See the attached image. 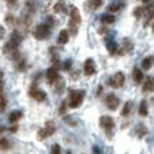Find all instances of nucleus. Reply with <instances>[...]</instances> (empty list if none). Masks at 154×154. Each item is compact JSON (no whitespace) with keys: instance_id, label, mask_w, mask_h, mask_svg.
I'll list each match as a JSON object with an SVG mask.
<instances>
[{"instance_id":"f257e3e1","label":"nucleus","mask_w":154,"mask_h":154,"mask_svg":"<svg viewBox=\"0 0 154 154\" xmlns=\"http://www.w3.org/2000/svg\"><path fill=\"white\" fill-rule=\"evenodd\" d=\"M81 22H82V18H81V12H79L78 7L71 6L70 7V20H68V29H70V32L68 33H71L72 37H75L78 34Z\"/></svg>"},{"instance_id":"f03ea898","label":"nucleus","mask_w":154,"mask_h":154,"mask_svg":"<svg viewBox=\"0 0 154 154\" xmlns=\"http://www.w3.org/2000/svg\"><path fill=\"white\" fill-rule=\"evenodd\" d=\"M85 94H86L85 90H71L70 91V100H68V106L72 108V109L78 108L79 105L83 102Z\"/></svg>"},{"instance_id":"7ed1b4c3","label":"nucleus","mask_w":154,"mask_h":154,"mask_svg":"<svg viewBox=\"0 0 154 154\" xmlns=\"http://www.w3.org/2000/svg\"><path fill=\"white\" fill-rule=\"evenodd\" d=\"M100 127L108 134V137H112V130L115 128V122L111 116H101L100 117Z\"/></svg>"},{"instance_id":"20e7f679","label":"nucleus","mask_w":154,"mask_h":154,"mask_svg":"<svg viewBox=\"0 0 154 154\" xmlns=\"http://www.w3.org/2000/svg\"><path fill=\"white\" fill-rule=\"evenodd\" d=\"M51 29H52V27H51L48 23L38 25L34 30V37L37 38V40H45V38L51 34Z\"/></svg>"},{"instance_id":"39448f33","label":"nucleus","mask_w":154,"mask_h":154,"mask_svg":"<svg viewBox=\"0 0 154 154\" xmlns=\"http://www.w3.org/2000/svg\"><path fill=\"white\" fill-rule=\"evenodd\" d=\"M55 131H56L55 123H53V122H48L45 127L41 128V130L38 131L37 137H38V139H40V140H44L45 138H48V137H51V135L55 134Z\"/></svg>"},{"instance_id":"423d86ee","label":"nucleus","mask_w":154,"mask_h":154,"mask_svg":"<svg viewBox=\"0 0 154 154\" xmlns=\"http://www.w3.org/2000/svg\"><path fill=\"white\" fill-rule=\"evenodd\" d=\"M124 82H125L124 74H123V72H116L115 75H112L111 78H109L108 85H109L111 87H115V89H120V87H123Z\"/></svg>"},{"instance_id":"0eeeda50","label":"nucleus","mask_w":154,"mask_h":154,"mask_svg":"<svg viewBox=\"0 0 154 154\" xmlns=\"http://www.w3.org/2000/svg\"><path fill=\"white\" fill-rule=\"evenodd\" d=\"M105 104H106L108 109L115 111V109H117V106H119L120 100H119V97H116L115 94H108L106 98H105Z\"/></svg>"},{"instance_id":"6e6552de","label":"nucleus","mask_w":154,"mask_h":154,"mask_svg":"<svg viewBox=\"0 0 154 154\" xmlns=\"http://www.w3.org/2000/svg\"><path fill=\"white\" fill-rule=\"evenodd\" d=\"M123 7H125V2L124 0H112L111 3L108 4V11L109 12H117L120 10H123Z\"/></svg>"},{"instance_id":"1a4fd4ad","label":"nucleus","mask_w":154,"mask_h":154,"mask_svg":"<svg viewBox=\"0 0 154 154\" xmlns=\"http://www.w3.org/2000/svg\"><path fill=\"white\" fill-rule=\"evenodd\" d=\"M29 94H30V97H33V98H35L38 102H42V101H45V98H47V93L44 90H40V89H35L34 86L30 89V91H29Z\"/></svg>"},{"instance_id":"9d476101","label":"nucleus","mask_w":154,"mask_h":154,"mask_svg":"<svg viewBox=\"0 0 154 154\" xmlns=\"http://www.w3.org/2000/svg\"><path fill=\"white\" fill-rule=\"evenodd\" d=\"M83 71H85V74H86L87 76H90V75H93V74H96V67H94V60H93V59H87V60L85 61Z\"/></svg>"},{"instance_id":"9b49d317","label":"nucleus","mask_w":154,"mask_h":154,"mask_svg":"<svg viewBox=\"0 0 154 154\" xmlns=\"http://www.w3.org/2000/svg\"><path fill=\"white\" fill-rule=\"evenodd\" d=\"M22 42V35L19 34L18 32H12L11 33V35H10V41H8V44L11 45L12 48H17L18 49V47H19V44Z\"/></svg>"},{"instance_id":"f8f14e48","label":"nucleus","mask_w":154,"mask_h":154,"mask_svg":"<svg viewBox=\"0 0 154 154\" xmlns=\"http://www.w3.org/2000/svg\"><path fill=\"white\" fill-rule=\"evenodd\" d=\"M59 72H57V68L56 67H51L49 70L47 71V79H48V83L49 85H53L59 78Z\"/></svg>"},{"instance_id":"ddd939ff","label":"nucleus","mask_w":154,"mask_h":154,"mask_svg":"<svg viewBox=\"0 0 154 154\" xmlns=\"http://www.w3.org/2000/svg\"><path fill=\"white\" fill-rule=\"evenodd\" d=\"M105 45H106V49L109 51L111 55H115L117 52V44L115 42V40L112 38H105Z\"/></svg>"},{"instance_id":"4468645a","label":"nucleus","mask_w":154,"mask_h":154,"mask_svg":"<svg viewBox=\"0 0 154 154\" xmlns=\"http://www.w3.org/2000/svg\"><path fill=\"white\" fill-rule=\"evenodd\" d=\"M142 90L145 91V93H149V91L154 90V76H149V78L146 79L142 86Z\"/></svg>"},{"instance_id":"2eb2a0df","label":"nucleus","mask_w":154,"mask_h":154,"mask_svg":"<svg viewBox=\"0 0 154 154\" xmlns=\"http://www.w3.org/2000/svg\"><path fill=\"white\" fill-rule=\"evenodd\" d=\"M68 40H70V33H68L67 30H61L57 35V44L66 45V44L68 42Z\"/></svg>"},{"instance_id":"dca6fc26","label":"nucleus","mask_w":154,"mask_h":154,"mask_svg":"<svg viewBox=\"0 0 154 154\" xmlns=\"http://www.w3.org/2000/svg\"><path fill=\"white\" fill-rule=\"evenodd\" d=\"M143 11L146 12V22H145V26H147V25H150L151 19L154 18V6L147 7V8L143 10Z\"/></svg>"},{"instance_id":"f3484780","label":"nucleus","mask_w":154,"mask_h":154,"mask_svg":"<svg viewBox=\"0 0 154 154\" xmlns=\"http://www.w3.org/2000/svg\"><path fill=\"white\" fill-rule=\"evenodd\" d=\"M132 78H134L135 83H142V82H143V72H142V70H139V68H134V71H132Z\"/></svg>"},{"instance_id":"a211bd4d","label":"nucleus","mask_w":154,"mask_h":154,"mask_svg":"<svg viewBox=\"0 0 154 154\" xmlns=\"http://www.w3.org/2000/svg\"><path fill=\"white\" fill-rule=\"evenodd\" d=\"M153 63H154V57H153V56H147V57H145L142 60V68L145 71L150 70L151 66H153Z\"/></svg>"},{"instance_id":"6ab92c4d","label":"nucleus","mask_w":154,"mask_h":154,"mask_svg":"<svg viewBox=\"0 0 154 154\" xmlns=\"http://www.w3.org/2000/svg\"><path fill=\"white\" fill-rule=\"evenodd\" d=\"M139 115L142 117H146L149 115V108H147V101L146 100H142V102L139 105Z\"/></svg>"},{"instance_id":"aec40b11","label":"nucleus","mask_w":154,"mask_h":154,"mask_svg":"<svg viewBox=\"0 0 154 154\" xmlns=\"http://www.w3.org/2000/svg\"><path fill=\"white\" fill-rule=\"evenodd\" d=\"M53 86H55V90H56V93H61V91L64 90V86H66V83H64V79L59 76V78H57V81H56L55 83H53Z\"/></svg>"},{"instance_id":"412c9836","label":"nucleus","mask_w":154,"mask_h":154,"mask_svg":"<svg viewBox=\"0 0 154 154\" xmlns=\"http://www.w3.org/2000/svg\"><path fill=\"white\" fill-rule=\"evenodd\" d=\"M22 116H23V115H22V112H20V111H14V112H11V113H10L8 120L11 123H17L18 120L22 119Z\"/></svg>"},{"instance_id":"4be33fe9","label":"nucleus","mask_w":154,"mask_h":154,"mask_svg":"<svg viewBox=\"0 0 154 154\" xmlns=\"http://www.w3.org/2000/svg\"><path fill=\"white\" fill-rule=\"evenodd\" d=\"M115 20H116L115 15H111V14H104V15L101 17V22H102V23H108V25H111V23H113Z\"/></svg>"},{"instance_id":"5701e85b","label":"nucleus","mask_w":154,"mask_h":154,"mask_svg":"<svg viewBox=\"0 0 154 154\" xmlns=\"http://www.w3.org/2000/svg\"><path fill=\"white\" fill-rule=\"evenodd\" d=\"M64 10H66V4H64L63 0H59L57 3L53 6V11L55 12H63Z\"/></svg>"},{"instance_id":"b1692460","label":"nucleus","mask_w":154,"mask_h":154,"mask_svg":"<svg viewBox=\"0 0 154 154\" xmlns=\"http://www.w3.org/2000/svg\"><path fill=\"white\" fill-rule=\"evenodd\" d=\"M4 108H6V98L3 93V85H0V111H4Z\"/></svg>"},{"instance_id":"393cba45","label":"nucleus","mask_w":154,"mask_h":154,"mask_svg":"<svg viewBox=\"0 0 154 154\" xmlns=\"http://www.w3.org/2000/svg\"><path fill=\"white\" fill-rule=\"evenodd\" d=\"M131 106H132V104H131V101L125 102L124 108H123V111H122V116H128V115H130V111H131Z\"/></svg>"},{"instance_id":"a878e982","label":"nucleus","mask_w":154,"mask_h":154,"mask_svg":"<svg viewBox=\"0 0 154 154\" xmlns=\"http://www.w3.org/2000/svg\"><path fill=\"white\" fill-rule=\"evenodd\" d=\"M89 6H90L91 10H97V8H100V7L102 6V0H91Z\"/></svg>"},{"instance_id":"bb28decb","label":"nucleus","mask_w":154,"mask_h":154,"mask_svg":"<svg viewBox=\"0 0 154 154\" xmlns=\"http://www.w3.org/2000/svg\"><path fill=\"white\" fill-rule=\"evenodd\" d=\"M6 20H7V23H8V26H11V27H14L15 23H17V18L12 17L11 14L7 15V17H6Z\"/></svg>"},{"instance_id":"cd10ccee","label":"nucleus","mask_w":154,"mask_h":154,"mask_svg":"<svg viewBox=\"0 0 154 154\" xmlns=\"http://www.w3.org/2000/svg\"><path fill=\"white\" fill-rule=\"evenodd\" d=\"M64 122L67 123V124H70V125H76V124L79 123V120H78V119H74V117L66 116V117H64Z\"/></svg>"},{"instance_id":"c85d7f7f","label":"nucleus","mask_w":154,"mask_h":154,"mask_svg":"<svg viewBox=\"0 0 154 154\" xmlns=\"http://www.w3.org/2000/svg\"><path fill=\"white\" fill-rule=\"evenodd\" d=\"M8 147H10L8 142H7L4 138H2V139H0V150H8Z\"/></svg>"},{"instance_id":"c756f323","label":"nucleus","mask_w":154,"mask_h":154,"mask_svg":"<svg viewBox=\"0 0 154 154\" xmlns=\"http://www.w3.org/2000/svg\"><path fill=\"white\" fill-rule=\"evenodd\" d=\"M137 130H138L137 132H138V137H139V138H142L143 135L146 134V127H145V125H143V124H140L139 127L137 128Z\"/></svg>"},{"instance_id":"7c9ffc66","label":"nucleus","mask_w":154,"mask_h":154,"mask_svg":"<svg viewBox=\"0 0 154 154\" xmlns=\"http://www.w3.org/2000/svg\"><path fill=\"white\" fill-rule=\"evenodd\" d=\"M51 151H52V154H60V151H61L60 145H57V143H55V145L52 146V149H51Z\"/></svg>"},{"instance_id":"2f4dec72","label":"nucleus","mask_w":154,"mask_h":154,"mask_svg":"<svg viewBox=\"0 0 154 154\" xmlns=\"http://www.w3.org/2000/svg\"><path fill=\"white\" fill-rule=\"evenodd\" d=\"M71 66H72V61H71V60H66V61H64V64H63V68H64V70H70Z\"/></svg>"},{"instance_id":"473e14b6","label":"nucleus","mask_w":154,"mask_h":154,"mask_svg":"<svg viewBox=\"0 0 154 154\" xmlns=\"http://www.w3.org/2000/svg\"><path fill=\"white\" fill-rule=\"evenodd\" d=\"M4 32H6V30H4V27L2 26V25H0V40H2V38L4 37Z\"/></svg>"},{"instance_id":"72a5a7b5","label":"nucleus","mask_w":154,"mask_h":154,"mask_svg":"<svg viewBox=\"0 0 154 154\" xmlns=\"http://www.w3.org/2000/svg\"><path fill=\"white\" fill-rule=\"evenodd\" d=\"M17 130H18V125H12V127L10 128V131H11V132H15Z\"/></svg>"},{"instance_id":"f704fd0d","label":"nucleus","mask_w":154,"mask_h":154,"mask_svg":"<svg viewBox=\"0 0 154 154\" xmlns=\"http://www.w3.org/2000/svg\"><path fill=\"white\" fill-rule=\"evenodd\" d=\"M93 151H94V153H100V150H98V147H97V146H93Z\"/></svg>"},{"instance_id":"c9c22d12","label":"nucleus","mask_w":154,"mask_h":154,"mask_svg":"<svg viewBox=\"0 0 154 154\" xmlns=\"http://www.w3.org/2000/svg\"><path fill=\"white\" fill-rule=\"evenodd\" d=\"M143 3H149V2H150V0H142Z\"/></svg>"},{"instance_id":"e433bc0d","label":"nucleus","mask_w":154,"mask_h":154,"mask_svg":"<svg viewBox=\"0 0 154 154\" xmlns=\"http://www.w3.org/2000/svg\"><path fill=\"white\" fill-rule=\"evenodd\" d=\"M153 32H154V23H153Z\"/></svg>"}]
</instances>
